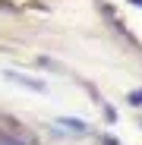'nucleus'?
I'll list each match as a JSON object with an SVG mask.
<instances>
[{
    "instance_id": "obj_1",
    "label": "nucleus",
    "mask_w": 142,
    "mask_h": 145,
    "mask_svg": "<svg viewBox=\"0 0 142 145\" xmlns=\"http://www.w3.org/2000/svg\"><path fill=\"white\" fill-rule=\"evenodd\" d=\"M133 101H136V104H139V101H142V91H136V95H133Z\"/></svg>"
},
{
    "instance_id": "obj_2",
    "label": "nucleus",
    "mask_w": 142,
    "mask_h": 145,
    "mask_svg": "<svg viewBox=\"0 0 142 145\" xmlns=\"http://www.w3.org/2000/svg\"><path fill=\"white\" fill-rule=\"evenodd\" d=\"M136 3H142V0H136Z\"/></svg>"
}]
</instances>
